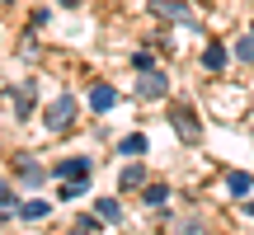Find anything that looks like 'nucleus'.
<instances>
[{"label":"nucleus","instance_id":"20","mask_svg":"<svg viewBox=\"0 0 254 235\" xmlns=\"http://www.w3.org/2000/svg\"><path fill=\"white\" fill-rule=\"evenodd\" d=\"M57 5H80V0H57Z\"/></svg>","mask_w":254,"mask_h":235},{"label":"nucleus","instance_id":"5","mask_svg":"<svg viewBox=\"0 0 254 235\" xmlns=\"http://www.w3.org/2000/svg\"><path fill=\"white\" fill-rule=\"evenodd\" d=\"M136 94H141V99H165V94H170V80H165V71H141V80H136Z\"/></svg>","mask_w":254,"mask_h":235},{"label":"nucleus","instance_id":"1","mask_svg":"<svg viewBox=\"0 0 254 235\" xmlns=\"http://www.w3.org/2000/svg\"><path fill=\"white\" fill-rule=\"evenodd\" d=\"M170 127L179 132V141H189V146L202 141V118L193 113L189 104H170Z\"/></svg>","mask_w":254,"mask_h":235},{"label":"nucleus","instance_id":"9","mask_svg":"<svg viewBox=\"0 0 254 235\" xmlns=\"http://www.w3.org/2000/svg\"><path fill=\"white\" fill-rule=\"evenodd\" d=\"M146 146H151V141H146L141 132H127L123 141H118V155H127V160H136V155H146Z\"/></svg>","mask_w":254,"mask_h":235},{"label":"nucleus","instance_id":"12","mask_svg":"<svg viewBox=\"0 0 254 235\" xmlns=\"http://www.w3.org/2000/svg\"><path fill=\"white\" fill-rule=\"evenodd\" d=\"M141 198H146V207H165V202H170V188H165V183H146Z\"/></svg>","mask_w":254,"mask_h":235},{"label":"nucleus","instance_id":"7","mask_svg":"<svg viewBox=\"0 0 254 235\" xmlns=\"http://www.w3.org/2000/svg\"><path fill=\"white\" fill-rule=\"evenodd\" d=\"M19 179H24L28 188H43V183L52 179V174H47L43 165H33V160H19Z\"/></svg>","mask_w":254,"mask_h":235},{"label":"nucleus","instance_id":"18","mask_svg":"<svg viewBox=\"0 0 254 235\" xmlns=\"http://www.w3.org/2000/svg\"><path fill=\"white\" fill-rule=\"evenodd\" d=\"M132 66H136V71H155V57H151V52H136Z\"/></svg>","mask_w":254,"mask_h":235},{"label":"nucleus","instance_id":"6","mask_svg":"<svg viewBox=\"0 0 254 235\" xmlns=\"http://www.w3.org/2000/svg\"><path fill=\"white\" fill-rule=\"evenodd\" d=\"M113 104H118V90H113V85H94L90 90V109L94 113H109Z\"/></svg>","mask_w":254,"mask_h":235},{"label":"nucleus","instance_id":"17","mask_svg":"<svg viewBox=\"0 0 254 235\" xmlns=\"http://www.w3.org/2000/svg\"><path fill=\"white\" fill-rule=\"evenodd\" d=\"M236 61H254V33L236 43Z\"/></svg>","mask_w":254,"mask_h":235},{"label":"nucleus","instance_id":"14","mask_svg":"<svg viewBox=\"0 0 254 235\" xmlns=\"http://www.w3.org/2000/svg\"><path fill=\"white\" fill-rule=\"evenodd\" d=\"M0 217H19V202H14V193H9L5 179H0Z\"/></svg>","mask_w":254,"mask_h":235},{"label":"nucleus","instance_id":"15","mask_svg":"<svg viewBox=\"0 0 254 235\" xmlns=\"http://www.w3.org/2000/svg\"><path fill=\"white\" fill-rule=\"evenodd\" d=\"M123 188H146V170L141 165H127L123 170Z\"/></svg>","mask_w":254,"mask_h":235},{"label":"nucleus","instance_id":"4","mask_svg":"<svg viewBox=\"0 0 254 235\" xmlns=\"http://www.w3.org/2000/svg\"><path fill=\"white\" fill-rule=\"evenodd\" d=\"M52 179H62V183L90 179V155H66V160H62V165L52 170Z\"/></svg>","mask_w":254,"mask_h":235},{"label":"nucleus","instance_id":"10","mask_svg":"<svg viewBox=\"0 0 254 235\" xmlns=\"http://www.w3.org/2000/svg\"><path fill=\"white\" fill-rule=\"evenodd\" d=\"M202 66H207L212 75L226 71V47H221V43H207V52H202Z\"/></svg>","mask_w":254,"mask_h":235},{"label":"nucleus","instance_id":"3","mask_svg":"<svg viewBox=\"0 0 254 235\" xmlns=\"http://www.w3.org/2000/svg\"><path fill=\"white\" fill-rule=\"evenodd\" d=\"M151 14H155V19H174V24L198 28V19H193V9L184 5V0H151Z\"/></svg>","mask_w":254,"mask_h":235},{"label":"nucleus","instance_id":"11","mask_svg":"<svg viewBox=\"0 0 254 235\" xmlns=\"http://www.w3.org/2000/svg\"><path fill=\"white\" fill-rule=\"evenodd\" d=\"M94 212H99V221H113V226L123 221V202L118 198H99V202H94Z\"/></svg>","mask_w":254,"mask_h":235},{"label":"nucleus","instance_id":"19","mask_svg":"<svg viewBox=\"0 0 254 235\" xmlns=\"http://www.w3.org/2000/svg\"><path fill=\"white\" fill-rule=\"evenodd\" d=\"M71 235H94V231H85V226H75V231H71Z\"/></svg>","mask_w":254,"mask_h":235},{"label":"nucleus","instance_id":"21","mask_svg":"<svg viewBox=\"0 0 254 235\" xmlns=\"http://www.w3.org/2000/svg\"><path fill=\"white\" fill-rule=\"evenodd\" d=\"M245 212H250V217H254V202H250V207H245Z\"/></svg>","mask_w":254,"mask_h":235},{"label":"nucleus","instance_id":"16","mask_svg":"<svg viewBox=\"0 0 254 235\" xmlns=\"http://www.w3.org/2000/svg\"><path fill=\"white\" fill-rule=\"evenodd\" d=\"M174 235H207V226H202L198 217H189V221H179V226H174Z\"/></svg>","mask_w":254,"mask_h":235},{"label":"nucleus","instance_id":"2","mask_svg":"<svg viewBox=\"0 0 254 235\" xmlns=\"http://www.w3.org/2000/svg\"><path fill=\"white\" fill-rule=\"evenodd\" d=\"M43 122H47V132H66V127L75 122V99H71V94H57V99L47 104Z\"/></svg>","mask_w":254,"mask_h":235},{"label":"nucleus","instance_id":"13","mask_svg":"<svg viewBox=\"0 0 254 235\" xmlns=\"http://www.w3.org/2000/svg\"><path fill=\"white\" fill-rule=\"evenodd\" d=\"M226 188L236 193V198H245V193L254 188V174H245V170H236V174H231V179H226Z\"/></svg>","mask_w":254,"mask_h":235},{"label":"nucleus","instance_id":"8","mask_svg":"<svg viewBox=\"0 0 254 235\" xmlns=\"http://www.w3.org/2000/svg\"><path fill=\"white\" fill-rule=\"evenodd\" d=\"M47 212H52V202H47V198H28V202H19V221H43Z\"/></svg>","mask_w":254,"mask_h":235}]
</instances>
